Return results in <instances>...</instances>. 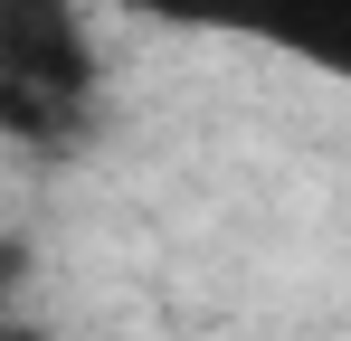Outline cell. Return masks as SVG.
Wrapping results in <instances>:
<instances>
[{"label":"cell","mask_w":351,"mask_h":341,"mask_svg":"<svg viewBox=\"0 0 351 341\" xmlns=\"http://www.w3.org/2000/svg\"><path fill=\"white\" fill-rule=\"evenodd\" d=\"M143 19L190 29V38H228V48L285 57L304 76L351 86V0H133Z\"/></svg>","instance_id":"7a4b0ae2"},{"label":"cell","mask_w":351,"mask_h":341,"mask_svg":"<svg viewBox=\"0 0 351 341\" xmlns=\"http://www.w3.org/2000/svg\"><path fill=\"white\" fill-rule=\"evenodd\" d=\"M105 123V48L86 0H0V142L66 162Z\"/></svg>","instance_id":"6da1fadb"}]
</instances>
